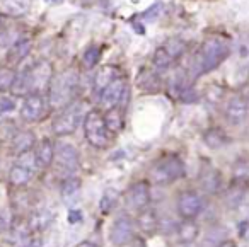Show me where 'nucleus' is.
Here are the masks:
<instances>
[{
    "label": "nucleus",
    "instance_id": "nucleus-2",
    "mask_svg": "<svg viewBox=\"0 0 249 247\" xmlns=\"http://www.w3.org/2000/svg\"><path fill=\"white\" fill-rule=\"evenodd\" d=\"M77 87H79V73L75 70H65L60 73L56 79H52L50 82V94H48V103L55 109H63L73 103Z\"/></svg>",
    "mask_w": 249,
    "mask_h": 247
},
{
    "label": "nucleus",
    "instance_id": "nucleus-20",
    "mask_svg": "<svg viewBox=\"0 0 249 247\" xmlns=\"http://www.w3.org/2000/svg\"><path fill=\"white\" fill-rule=\"evenodd\" d=\"M176 230H178V239H179L181 244L195 242V239L198 237V232H200V229H198V225L193 220H184V222H181L179 225L176 227Z\"/></svg>",
    "mask_w": 249,
    "mask_h": 247
},
{
    "label": "nucleus",
    "instance_id": "nucleus-21",
    "mask_svg": "<svg viewBox=\"0 0 249 247\" xmlns=\"http://www.w3.org/2000/svg\"><path fill=\"white\" fill-rule=\"evenodd\" d=\"M52 222H53V213L50 212V210H39V212L31 215L28 227L33 232H41V230L48 229Z\"/></svg>",
    "mask_w": 249,
    "mask_h": 247
},
{
    "label": "nucleus",
    "instance_id": "nucleus-34",
    "mask_svg": "<svg viewBox=\"0 0 249 247\" xmlns=\"http://www.w3.org/2000/svg\"><path fill=\"white\" fill-rule=\"evenodd\" d=\"M248 176H249L248 162L239 160L237 164L234 165V179H235V182H241V184H244V182L248 181Z\"/></svg>",
    "mask_w": 249,
    "mask_h": 247
},
{
    "label": "nucleus",
    "instance_id": "nucleus-14",
    "mask_svg": "<svg viewBox=\"0 0 249 247\" xmlns=\"http://www.w3.org/2000/svg\"><path fill=\"white\" fill-rule=\"evenodd\" d=\"M116 77H120V70H118V67H114V65L101 67V69L97 70L96 77H94V84H92L94 94L99 97L101 94H103V90L106 89V87L109 86Z\"/></svg>",
    "mask_w": 249,
    "mask_h": 247
},
{
    "label": "nucleus",
    "instance_id": "nucleus-8",
    "mask_svg": "<svg viewBox=\"0 0 249 247\" xmlns=\"http://www.w3.org/2000/svg\"><path fill=\"white\" fill-rule=\"evenodd\" d=\"M111 242L114 246L121 247L126 246L130 240L135 237V225H133V220L128 215H120L114 220L113 227H111Z\"/></svg>",
    "mask_w": 249,
    "mask_h": 247
},
{
    "label": "nucleus",
    "instance_id": "nucleus-41",
    "mask_svg": "<svg viewBox=\"0 0 249 247\" xmlns=\"http://www.w3.org/2000/svg\"><path fill=\"white\" fill-rule=\"evenodd\" d=\"M77 247H97L94 242H90V240H82L80 244H77Z\"/></svg>",
    "mask_w": 249,
    "mask_h": 247
},
{
    "label": "nucleus",
    "instance_id": "nucleus-1",
    "mask_svg": "<svg viewBox=\"0 0 249 247\" xmlns=\"http://www.w3.org/2000/svg\"><path fill=\"white\" fill-rule=\"evenodd\" d=\"M53 79V65L48 60H39L33 63L22 72L16 73L14 84L11 87V92L14 96L26 97L29 94H41L50 87Z\"/></svg>",
    "mask_w": 249,
    "mask_h": 247
},
{
    "label": "nucleus",
    "instance_id": "nucleus-39",
    "mask_svg": "<svg viewBox=\"0 0 249 247\" xmlns=\"http://www.w3.org/2000/svg\"><path fill=\"white\" fill-rule=\"evenodd\" d=\"M21 247H41V239L35 237V239H29L28 242H24Z\"/></svg>",
    "mask_w": 249,
    "mask_h": 247
},
{
    "label": "nucleus",
    "instance_id": "nucleus-11",
    "mask_svg": "<svg viewBox=\"0 0 249 247\" xmlns=\"http://www.w3.org/2000/svg\"><path fill=\"white\" fill-rule=\"evenodd\" d=\"M198 181H200L201 189H203L205 193H208V194H217L222 188L220 171H218L217 167H213L210 162H208V164L205 162L203 167L200 169V177H198Z\"/></svg>",
    "mask_w": 249,
    "mask_h": 247
},
{
    "label": "nucleus",
    "instance_id": "nucleus-17",
    "mask_svg": "<svg viewBox=\"0 0 249 247\" xmlns=\"http://www.w3.org/2000/svg\"><path fill=\"white\" fill-rule=\"evenodd\" d=\"M35 143H36V137L33 131H29V130L18 131V135L12 138V152L19 157V155L31 152Z\"/></svg>",
    "mask_w": 249,
    "mask_h": 247
},
{
    "label": "nucleus",
    "instance_id": "nucleus-12",
    "mask_svg": "<svg viewBox=\"0 0 249 247\" xmlns=\"http://www.w3.org/2000/svg\"><path fill=\"white\" fill-rule=\"evenodd\" d=\"M126 86H128V84H126V80H124L123 77H116V79H114L113 82H111L109 86L103 90V94L99 96L101 104H103L106 109L118 107L121 96H123V90H124V87H126Z\"/></svg>",
    "mask_w": 249,
    "mask_h": 247
},
{
    "label": "nucleus",
    "instance_id": "nucleus-9",
    "mask_svg": "<svg viewBox=\"0 0 249 247\" xmlns=\"http://www.w3.org/2000/svg\"><path fill=\"white\" fill-rule=\"evenodd\" d=\"M45 99L41 94H29L26 96L24 103L21 107V118L28 123H35L39 121L45 116Z\"/></svg>",
    "mask_w": 249,
    "mask_h": 247
},
{
    "label": "nucleus",
    "instance_id": "nucleus-13",
    "mask_svg": "<svg viewBox=\"0 0 249 247\" xmlns=\"http://www.w3.org/2000/svg\"><path fill=\"white\" fill-rule=\"evenodd\" d=\"M55 157L60 167H63L65 171H75L79 167V152L72 143L60 141L55 148Z\"/></svg>",
    "mask_w": 249,
    "mask_h": 247
},
{
    "label": "nucleus",
    "instance_id": "nucleus-42",
    "mask_svg": "<svg viewBox=\"0 0 249 247\" xmlns=\"http://www.w3.org/2000/svg\"><path fill=\"white\" fill-rule=\"evenodd\" d=\"M5 227H7V223H5V220L0 216V233H4L5 232Z\"/></svg>",
    "mask_w": 249,
    "mask_h": 247
},
{
    "label": "nucleus",
    "instance_id": "nucleus-4",
    "mask_svg": "<svg viewBox=\"0 0 249 247\" xmlns=\"http://www.w3.org/2000/svg\"><path fill=\"white\" fill-rule=\"evenodd\" d=\"M184 164L178 155H166L150 169V177L156 184H171L178 179L184 177Z\"/></svg>",
    "mask_w": 249,
    "mask_h": 247
},
{
    "label": "nucleus",
    "instance_id": "nucleus-32",
    "mask_svg": "<svg viewBox=\"0 0 249 247\" xmlns=\"http://www.w3.org/2000/svg\"><path fill=\"white\" fill-rule=\"evenodd\" d=\"M16 79V72L7 67H0V92H7L11 90L12 84Z\"/></svg>",
    "mask_w": 249,
    "mask_h": 247
},
{
    "label": "nucleus",
    "instance_id": "nucleus-19",
    "mask_svg": "<svg viewBox=\"0 0 249 247\" xmlns=\"http://www.w3.org/2000/svg\"><path fill=\"white\" fill-rule=\"evenodd\" d=\"M137 223H139L142 232H145V233L157 232V230H159V216H157V212L152 208H149V206L140 210Z\"/></svg>",
    "mask_w": 249,
    "mask_h": 247
},
{
    "label": "nucleus",
    "instance_id": "nucleus-33",
    "mask_svg": "<svg viewBox=\"0 0 249 247\" xmlns=\"http://www.w3.org/2000/svg\"><path fill=\"white\" fill-rule=\"evenodd\" d=\"M118 203V191H114V189H107L106 193L103 194V198H101V210H103V213H109L111 210L116 206Z\"/></svg>",
    "mask_w": 249,
    "mask_h": 247
},
{
    "label": "nucleus",
    "instance_id": "nucleus-31",
    "mask_svg": "<svg viewBox=\"0 0 249 247\" xmlns=\"http://www.w3.org/2000/svg\"><path fill=\"white\" fill-rule=\"evenodd\" d=\"M154 67H156L157 70H167L171 67V63H173V58H171L169 55H167L166 50L160 46V48L156 50V53H154Z\"/></svg>",
    "mask_w": 249,
    "mask_h": 247
},
{
    "label": "nucleus",
    "instance_id": "nucleus-27",
    "mask_svg": "<svg viewBox=\"0 0 249 247\" xmlns=\"http://www.w3.org/2000/svg\"><path fill=\"white\" fill-rule=\"evenodd\" d=\"M31 171L28 167H22V165H14L9 172V181H11L12 186L16 188H21V186H26L29 181H31Z\"/></svg>",
    "mask_w": 249,
    "mask_h": 247
},
{
    "label": "nucleus",
    "instance_id": "nucleus-16",
    "mask_svg": "<svg viewBox=\"0 0 249 247\" xmlns=\"http://www.w3.org/2000/svg\"><path fill=\"white\" fill-rule=\"evenodd\" d=\"M31 48H33L31 39H28V38L18 39V41L12 43V46L9 48L7 62L11 63V65H18V63H21L22 60L31 53Z\"/></svg>",
    "mask_w": 249,
    "mask_h": 247
},
{
    "label": "nucleus",
    "instance_id": "nucleus-30",
    "mask_svg": "<svg viewBox=\"0 0 249 247\" xmlns=\"http://www.w3.org/2000/svg\"><path fill=\"white\" fill-rule=\"evenodd\" d=\"M164 50L167 52V55L171 56L173 60H176L178 56H181L184 53V50H186V45H184L183 39L179 38H173L169 39V41L166 43V46H162Z\"/></svg>",
    "mask_w": 249,
    "mask_h": 247
},
{
    "label": "nucleus",
    "instance_id": "nucleus-18",
    "mask_svg": "<svg viewBox=\"0 0 249 247\" xmlns=\"http://www.w3.org/2000/svg\"><path fill=\"white\" fill-rule=\"evenodd\" d=\"M53 159H55V147H53V143L48 138H45V140L39 141L38 147H36L35 162L38 167H50Z\"/></svg>",
    "mask_w": 249,
    "mask_h": 247
},
{
    "label": "nucleus",
    "instance_id": "nucleus-3",
    "mask_svg": "<svg viewBox=\"0 0 249 247\" xmlns=\"http://www.w3.org/2000/svg\"><path fill=\"white\" fill-rule=\"evenodd\" d=\"M231 53L229 43L222 38H208L207 41L201 45L200 53L196 56V63L193 69H196L195 75H201L215 70Z\"/></svg>",
    "mask_w": 249,
    "mask_h": 247
},
{
    "label": "nucleus",
    "instance_id": "nucleus-36",
    "mask_svg": "<svg viewBox=\"0 0 249 247\" xmlns=\"http://www.w3.org/2000/svg\"><path fill=\"white\" fill-rule=\"evenodd\" d=\"M16 104L11 97H4V99L0 101V113H9V111H14Z\"/></svg>",
    "mask_w": 249,
    "mask_h": 247
},
{
    "label": "nucleus",
    "instance_id": "nucleus-10",
    "mask_svg": "<svg viewBox=\"0 0 249 247\" xmlns=\"http://www.w3.org/2000/svg\"><path fill=\"white\" fill-rule=\"evenodd\" d=\"M126 205L133 210H143L149 206L150 203V189L149 184L145 181H139L135 184H132L126 191Z\"/></svg>",
    "mask_w": 249,
    "mask_h": 247
},
{
    "label": "nucleus",
    "instance_id": "nucleus-22",
    "mask_svg": "<svg viewBox=\"0 0 249 247\" xmlns=\"http://www.w3.org/2000/svg\"><path fill=\"white\" fill-rule=\"evenodd\" d=\"M33 0H2V7L9 16L14 18H21V16L28 14V11L31 9Z\"/></svg>",
    "mask_w": 249,
    "mask_h": 247
},
{
    "label": "nucleus",
    "instance_id": "nucleus-6",
    "mask_svg": "<svg viewBox=\"0 0 249 247\" xmlns=\"http://www.w3.org/2000/svg\"><path fill=\"white\" fill-rule=\"evenodd\" d=\"M82 116H84V103H70L53 120V131H55V135L65 137V135L73 133L75 128L79 126Z\"/></svg>",
    "mask_w": 249,
    "mask_h": 247
},
{
    "label": "nucleus",
    "instance_id": "nucleus-5",
    "mask_svg": "<svg viewBox=\"0 0 249 247\" xmlns=\"http://www.w3.org/2000/svg\"><path fill=\"white\" fill-rule=\"evenodd\" d=\"M84 135L96 148H106L109 145V131L106 130L103 114L99 111L92 109L84 116Z\"/></svg>",
    "mask_w": 249,
    "mask_h": 247
},
{
    "label": "nucleus",
    "instance_id": "nucleus-15",
    "mask_svg": "<svg viewBox=\"0 0 249 247\" xmlns=\"http://www.w3.org/2000/svg\"><path fill=\"white\" fill-rule=\"evenodd\" d=\"M225 116L232 124H241L248 116V103H246V99H242L239 96L232 97L227 103V107H225Z\"/></svg>",
    "mask_w": 249,
    "mask_h": 247
},
{
    "label": "nucleus",
    "instance_id": "nucleus-40",
    "mask_svg": "<svg viewBox=\"0 0 249 247\" xmlns=\"http://www.w3.org/2000/svg\"><path fill=\"white\" fill-rule=\"evenodd\" d=\"M218 247H237V244L234 240H224V242L218 244Z\"/></svg>",
    "mask_w": 249,
    "mask_h": 247
},
{
    "label": "nucleus",
    "instance_id": "nucleus-7",
    "mask_svg": "<svg viewBox=\"0 0 249 247\" xmlns=\"http://www.w3.org/2000/svg\"><path fill=\"white\" fill-rule=\"evenodd\" d=\"M201 210H203V199L196 191L188 189L178 196V213L184 220H193L195 216L200 215Z\"/></svg>",
    "mask_w": 249,
    "mask_h": 247
},
{
    "label": "nucleus",
    "instance_id": "nucleus-35",
    "mask_svg": "<svg viewBox=\"0 0 249 247\" xmlns=\"http://www.w3.org/2000/svg\"><path fill=\"white\" fill-rule=\"evenodd\" d=\"M178 97H179L183 103H195V101L198 99V94H196V90H195L193 87H184Z\"/></svg>",
    "mask_w": 249,
    "mask_h": 247
},
{
    "label": "nucleus",
    "instance_id": "nucleus-28",
    "mask_svg": "<svg viewBox=\"0 0 249 247\" xmlns=\"http://www.w3.org/2000/svg\"><path fill=\"white\" fill-rule=\"evenodd\" d=\"M99 58H101V48L97 45H92L84 52L82 63L86 69H94L99 63Z\"/></svg>",
    "mask_w": 249,
    "mask_h": 247
},
{
    "label": "nucleus",
    "instance_id": "nucleus-24",
    "mask_svg": "<svg viewBox=\"0 0 249 247\" xmlns=\"http://www.w3.org/2000/svg\"><path fill=\"white\" fill-rule=\"evenodd\" d=\"M203 141L208 148L218 150V148L224 147V145L227 143V135H225V131L220 130V128H210V130L205 131Z\"/></svg>",
    "mask_w": 249,
    "mask_h": 247
},
{
    "label": "nucleus",
    "instance_id": "nucleus-23",
    "mask_svg": "<svg viewBox=\"0 0 249 247\" xmlns=\"http://www.w3.org/2000/svg\"><path fill=\"white\" fill-rule=\"evenodd\" d=\"M104 124H106V130L109 131V135H116L121 131L123 128V113H121L118 107H113V109H107L106 114L103 116Z\"/></svg>",
    "mask_w": 249,
    "mask_h": 247
},
{
    "label": "nucleus",
    "instance_id": "nucleus-37",
    "mask_svg": "<svg viewBox=\"0 0 249 247\" xmlns=\"http://www.w3.org/2000/svg\"><path fill=\"white\" fill-rule=\"evenodd\" d=\"M82 220V213L79 212V210H70L69 212V222L70 223H77Z\"/></svg>",
    "mask_w": 249,
    "mask_h": 247
},
{
    "label": "nucleus",
    "instance_id": "nucleus-43",
    "mask_svg": "<svg viewBox=\"0 0 249 247\" xmlns=\"http://www.w3.org/2000/svg\"><path fill=\"white\" fill-rule=\"evenodd\" d=\"M45 2H48V4H52V5H56V4H62L63 0H45Z\"/></svg>",
    "mask_w": 249,
    "mask_h": 247
},
{
    "label": "nucleus",
    "instance_id": "nucleus-29",
    "mask_svg": "<svg viewBox=\"0 0 249 247\" xmlns=\"http://www.w3.org/2000/svg\"><path fill=\"white\" fill-rule=\"evenodd\" d=\"M18 124L12 120L0 121V141H12V138L18 135Z\"/></svg>",
    "mask_w": 249,
    "mask_h": 247
},
{
    "label": "nucleus",
    "instance_id": "nucleus-38",
    "mask_svg": "<svg viewBox=\"0 0 249 247\" xmlns=\"http://www.w3.org/2000/svg\"><path fill=\"white\" fill-rule=\"evenodd\" d=\"M126 247H147V246H145V242H143V239H140V237H133V239L126 244Z\"/></svg>",
    "mask_w": 249,
    "mask_h": 247
},
{
    "label": "nucleus",
    "instance_id": "nucleus-26",
    "mask_svg": "<svg viewBox=\"0 0 249 247\" xmlns=\"http://www.w3.org/2000/svg\"><path fill=\"white\" fill-rule=\"evenodd\" d=\"M137 84L140 89L147 90V92H157L160 86V80L157 77V73L150 72V70H142L137 77Z\"/></svg>",
    "mask_w": 249,
    "mask_h": 247
},
{
    "label": "nucleus",
    "instance_id": "nucleus-25",
    "mask_svg": "<svg viewBox=\"0 0 249 247\" xmlns=\"http://www.w3.org/2000/svg\"><path fill=\"white\" fill-rule=\"evenodd\" d=\"M80 188H82V181L79 177H67L65 181L62 182V188H60V193H62L63 201H73V199L79 196Z\"/></svg>",
    "mask_w": 249,
    "mask_h": 247
}]
</instances>
